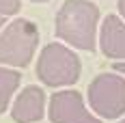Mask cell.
<instances>
[{
    "label": "cell",
    "mask_w": 125,
    "mask_h": 123,
    "mask_svg": "<svg viewBox=\"0 0 125 123\" xmlns=\"http://www.w3.org/2000/svg\"><path fill=\"white\" fill-rule=\"evenodd\" d=\"M20 80H22L20 71L0 67V114L9 108V101H11L15 89L20 86Z\"/></svg>",
    "instance_id": "ba28073f"
},
{
    "label": "cell",
    "mask_w": 125,
    "mask_h": 123,
    "mask_svg": "<svg viewBox=\"0 0 125 123\" xmlns=\"http://www.w3.org/2000/svg\"><path fill=\"white\" fill-rule=\"evenodd\" d=\"M114 71H121V74L125 76V61H119V63H114V67H112Z\"/></svg>",
    "instance_id": "30bf717a"
},
{
    "label": "cell",
    "mask_w": 125,
    "mask_h": 123,
    "mask_svg": "<svg viewBox=\"0 0 125 123\" xmlns=\"http://www.w3.org/2000/svg\"><path fill=\"white\" fill-rule=\"evenodd\" d=\"M39 43V28L30 20H13L0 35V65L28 67Z\"/></svg>",
    "instance_id": "3957f363"
},
{
    "label": "cell",
    "mask_w": 125,
    "mask_h": 123,
    "mask_svg": "<svg viewBox=\"0 0 125 123\" xmlns=\"http://www.w3.org/2000/svg\"><path fill=\"white\" fill-rule=\"evenodd\" d=\"M30 2H37V4H39V2H48V0H30Z\"/></svg>",
    "instance_id": "7c38bea8"
},
{
    "label": "cell",
    "mask_w": 125,
    "mask_h": 123,
    "mask_svg": "<svg viewBox=\"0 0 125 123\" xmlns=\"http://www.w3.org/2000/svg\"><path fill=\"white\" fill-rule=\"evenodd\" d=\"M2 22H4V20H2V15H0V28H2Z\"/></svg>",
    "instance_id": "4fadbf2b"
},
{
    "label": "cell",
    "mask_w": 125,
    "mask_h": 123,
    "mask_svg": "<svg viewBox=\"0 0 125 123\" xmlns=\"http://www.w3.org/2000/svg\"><path fill=\"white\" fill-rule=\"evenodd\" d=\"M43 108H45L43 89L30 84L15 97V104L11 108V117L17 123H35L43 119Z\"/></svg>",
    "instance_id": "8992f818"
},
{
    "label": "cell",
    "mask_w": 125,
    "mask_h": 123,
    "mask_svg": "<svg viewBox=\"0 0 125 123\" xmlns=\"http://www.w3.org/2000/svg\"><path fill=\"white\" fill-rule=\"evenodd\" d=\"M99 9L88 0H65L56 13V37L84 52H95Z\"/></svg>",
    "instance_id": "6da1fadb"
},
{
    "label": "cell",
    "mask_w": 125,
    "mask_h": 123,
    "mask_svg": "<svg viewBox=\"0 0 125 123\" xmlns=\"http://www.w3.org/2000/svg\"><path fill=\"white\" fill-rule=\"evenodd\" d=\"M80 58L62 43H48L37 61V78L45 86H71L80 80Z\"/></svg>",
    "instance_id": "7a4b0ae2"
},
{
    "label": "cell",
    "mask_w": 125,
    "mask_h": 123,
    "mask_svg": "<svg viewBox=\"0 0 125 123\" xmlns=\"http://www.w3.org/2000/svg\"><path fill=\"white\" fill-rule=\"evenodd\" d=\"M50 121L52 123H101L84 106V99L78 91H58L50 99Z\"/></svg>",
    "instance_id": "5b68a950"
},
{
    "label": "cell",
    "mask_w": 125,
    "mask_h": 123,
    "mask_svg": "<svg viewBox=\"0 0 125 123\" xmlns=\"http://www.w3.org/2000/svg\"><path fill=\"white\" fill-rule=\"evenodd\" d=\"M116 7H119V11H121V15L125 17V0H116Z\"/></svg>",
    "instance_id": "8fae6325"
},
{
    "label": "cell",
    "mask_w": 125,
    "mask_h": 123,
    "mask_svg": "<svg viewBox=\"0 0 125 123\" xmlns=\"http://www.w3.org/2000/svg\"><path fill=\"white\" fill-rule=\"evenodd\" d=\"M101 52L114 58V61H125V24L116 15H106L99 33Z\"/></svg>",
    "instance_id": "52a82bcc"
},
{
    "label": "cell",
    "mask_w": 125,
    "mask_h": 123,
    "mask_svg": "<svg viewBox=\"0 0 125 123\" xmlns=\"http://www.w3.org/2000/svg\"><path fill=\"white\" fill-rule=\"evenodd\" d=\"M20 7H22L20 0H0V15H2V17L15 15V13L20 11Z\"/></svg>",
    "instance_id": "9c48e42d"
},
{
    "label": "cell",
    "mask_w": 125,
    "mask_h": 123,
    "mask_svg": "<svg viewBox=\"0 0 125 123\" xmlns=\"http://www.w3.org/2000/svg\"><path fill=\"white\" fill-rule=\"evenodd\" d=\"M121 123H125V119H123V121H121Z\"/></svg>",
    "instance_id": "5bb4252c"
},
{
    "label": "cell",
    "mask_w": 125,
    "mask_h": 123,
    "mask_svg": "<svg viewBox=\"0 0 125 123\" xmlns=\"http://www.w3.org/2000/svg\"><path fill=\"white\" fill-rule=\"evenodd\" d=\"M88 106L101 119H119L125 112V78L99 74L88 84Z\"/></svg>",
    "instance_id": "277c9868"
}]
</instances>
